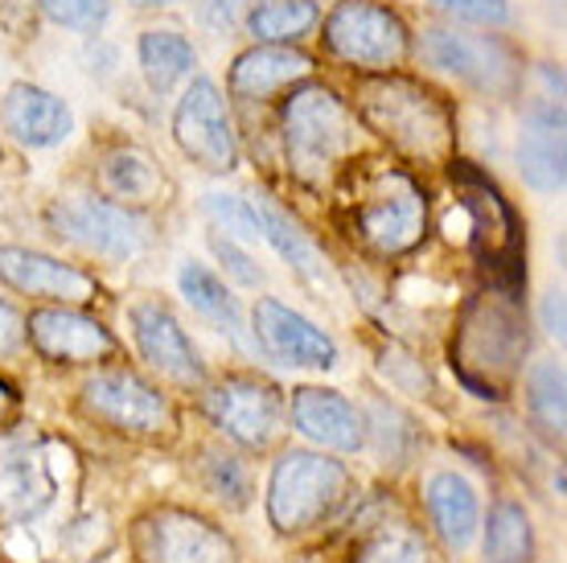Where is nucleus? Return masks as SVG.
Returning <instances> with one entry per match:
<instances>
[{"label": "nucleus", "instance_id": "f257e3e1", "mask_svg": "<svg viewBox=\"0 0 567 563\" xmlns=\"http://www.w3.org/2000/svg\"><path fill=\"white\" fill-rule=\"evenodd\" d=\"M358 112L367 120L370 132L391 141L399 153L420 156V161H440L453 149V112L449 103L412 83V79H370L358 91Z\"/></svg>", "mask_w": 567, "mask_h": 563}, {"label": "nucleus", "instance_id": "f03ea898", "mask_svg": "<svg viewBox=\"0 0 567 563\" xmlns=\"http://www.w3.org/2000/svg\"><path fill=\"white\" fill-rule=\"evenodd\" d=\"M358 149V120L329 86H300L284 103V153L300 182L321 185Z\"/></svg>", "mask_w": 567, "mask_h": 563}, {"label": "nucleus", "instance_id": "7ed1b4c3", "mask_svg": "<svg viewBox=\"0 0 567 563\" xmlns=\"http://www.w3.org/2000/svg\"><path fill=\"white\" fill-rule=\"evenodd\" d=\"M74 478V452L58 440L13 437L0 444V514L29 526L50 514Z\"/></svg>", "mask_w": 567, "mask_h": 563}, {"label": "nucleus", "instance_id": "20e7f679", "mask_svg": "<svg viewBox=\"0 0 567 563\" xmlns=\"http://www.w3.org/2000/svg\"><path fill=\"white\" fill-rule=\"evenodd\" d=\"M326 50L358 71H395L412 50V33L395 9L379 0H341L326 17Z\"/></svg>", "mask_w": 567, "mask_h": 563}, {"label": "nucleus", "instance_id": "39448f33", "mask_svg": "<svg viewBox=\"0 0 567 563\" xmlns=\"http://www.w3.org/2000/svg\"><path fill=\"white\" fill-rule=\"evenodd\" d=\"M346 469L317 452H288L271 469L268 514L280 531H309L346 498Z\"/></svg>", "mask_w": 567, "mask_h": 563}, {"label": "nucleus", "instance_id": "423d86ee", "mask_svg": "<svg viewBox=\"0 0 567 563\" xmlns=\"http://www.w3.org/2000/svg\"><path fill=\"white\" fill-rule=\"evenodd\" d=\"M424 223H427V202L408 173L383 170L362 185L358 235L379 255L412 252L415 243L424 239Z\"/></svg>", "mask_w": 567, "mask_h": 563}, {"label": "nucleus", "instance_id": "0eeeda50", "mask_svg": "<svg viewBox=\"0 0 567 563\" xmlns=\"http://www.w3.org/2000/svg\"><path fill=\"white\" fill-rule=\"evenodd\" d=\"M50 223L62 239L79 243L83 252H95L103 259H115V264H128L144 255L153 239L141 214L120 202H107V197H62L50 211Z\"/></svg>", "mask_w": 567, "mask_h": 563}, {"label": "nucleus", "instance_id": "6e6552de", "mask_svg": "<svg viewBox=\"0 0 567 563\" xmlns=\"http://www.w3.org/2000/svg\"><path fill=\"white\" fill-rule=\"evenodd\" d=\"M173 141L182 144V153L206 173H230L239 165V141L230 127L227 103L210 79H194L185 86V95L177 99Z\"/></svg>", "mask_w": 567, "mask_h": 563}, {"label": "nucleus", "instance_id": "1a4fd4ad", "mask_svg": "<svg viewBox=\"0 0 567 563\" xmlns=\"http://www.w3.org/2000/svg\"><path fill=\"white\" fill-rule=\"evenodd\" d=\"M424 58L444 74L477 86L485 95H514L518 86V58L506 42L489 33H456V29H427Z\"/></svg>", "mask_w": 567, "mask_h": 563}, {"label": "nucleus", "instance_id": "9d476101", "mask_svg": "<svg viewBox=\"0 0 567 563\" xmlns=\"http://www.w3.org/2000/svg\"><path fill=\"white\" fill-rule=\"evenodd\" d=\"M136 547L144 563H235L230 539L182 510H161L144 519Z\"/></svg>", "mask_w": 567, "mask_h": 563}, {"label": "nucleus", "instance_id": "9b49d317", "mask_svg": "<svg viewBox=\"0 0 567 563\" xmlns=\"http://www.w3.org/2000/svg\"><path fill=\"white\" fill-rule=\"evenodd\" d=\"M214 423L247 449H268L284 420L280 391L259 379H227L218 382L206 399Z\"/></svg>", "mask_w": 567, "mask_h": 563}, {"label": "nucleus", "instance_id": "f8f14e48", "mask_svg": "<svg viewBox=\"0 0 567 563\" xmlns=\"http://www.w3.org/2000/svg\"><path fill=\"white\" fill-rule=\"evenodd\" d=\"M83 403L103 423H115L124 432H165L173 423L169 403L128 370H107L83 387Z\"/></svg>", "mask_w": 567, "mask_h": 563}, {"label": "nucleus", "instance_id": "ddd939ff", "mask_svg": "<svg viewBox=\"0 0 567 563\" xmlns=\"http://www.w3.org/2000/svg\"><path fill=\"white\" fill-rule=\"evenodd\" d=\"M256 341L271 358H280L288 367H309V370H333L338 367V341L326 329H317L309 317L288 309L280 300L264 296L256 305Z\"/></svg>", "mask_w": 567, "mask_h": 563}, {"label": "nucleus", "instance_id": "4468645a", "mask_svg": "<svg viewBox=\"0 0 567 563\" xmlns=\"http://www.w3.org/2000/svg\"><path fill=\"white\" fill-rule=\"evenodd\" d=\"M132 338L141 346L144 362H153L161 375H169L177 382H198L202 379V358L194 350V341L185 338V329L177 325L165 305L156 300H136L128 309Z\"/></svg>", "mask_w": 567, "mask_h": 563}, {"label": "nucleus", "instance_id": "2eb2a0df", "mask_svg": "<svg viewBox=\"0 0 567 563\" xmlns=\"http://www.w3.org/2000/svg\"><path fill=\"white\" fill-rule=\"evenodd\" d=\"M0 124H4V132L17 144H25V149H58V144L71 141L74 115L54 91L33 83H17L4 91Z\"/></svg>", "mask_w": 567, "mask_h": 563}, {"label": "nucleus", "instance_id": "dca6fc26", "mask_svg": "<svg viewBox=\"0 0 567 563\" xmlns=\"http://www.w3.org/2000/svg\"><path fill=\"white\" fill-rule=\"evenodd\" d=\"M0 284H9L25 296H45V300H71L83 305L95 296V280L79 268L62 264L54 255L25 252V247H0Z\"/></svg>", "mask_w": 567, "mask_h": 563}, {"label": "nucleus", "instance_id": "f3484780", "mask_svg": "<svg viewBox=\"0 0 567 563\" xmlns=\"http://www.w3.org/2000/svg\"><path fill=\"white\" fill-rule=\"evenodd\" d=\"M518 170H523V182L539 194L564 190V108L559 103H530L518 132Z\"/></svg>", "mask_w": 567, "mask_h": 563}, {"label": "nucleus", "instance_id": "a211bd4d", "mask_svg": "<svg viewBox=\"0 0 567 563\" xmlns=\"http://www.w3.org/2000/svg\"><path fill=\"white\" fill-rule=\"evenodd\" d=\"M33 346L54 362H100L115 350L112 334L100 321L71 309H42L29 317Z\"/></svg>", "mask_w": 567, "mask_h": 563}, {"label": "nucleus", "instance_id": "6ab92c4d", "mask_svg": "<svg viewBox=\"0 0 567 563\" xmlns=\"http://www.w3.org/2000/svg\"><path fill=\"white\" fill-rule=\"evenodd\" d=\"M292 423L300 432L326 449L338 452H358L367 444V432H362V416L358 408L338 391H321V387H305L292 399Z\"/></svg>", "mask_w": 567, "mask_h": 563}, {"label": "nucleus", "instance_id": "aec40b11", "mask_svg": "<svg viewBox=\"0 0 567 563\" xmlns=\"http://www.w3.org/2000/svg\"><path fill=\"white\" fill-rule=\"evenodd\" d=\"M309 74L312 62L297 54L292 45H256V50L239 54V62L230 66V91H235V99L256 103V99H268L284 86L309 79Z\"/></svg>", "mask_w": 567, "mask_h": 563}, {"label": "nucleus", "instance_id": "412c9836", "mask_svg": "<svg viewBox=\"0 0 567 563\" xmlns=\"http://www.w3.org/2000/svg\"><path fill=\"white\" fill-rule=\"evenodd\" d=\"M256 218H259V239L271 243L276 255L297 272L300 280L309 284V288H317V293H333V268H329V259L321 255V247H317V243H312L309 235L280 211V206L259 202Z\"/></svg>", "mask_w": 567, "mask_h": 563}, {"label": "nucleus", "instance_id": "4be33fe9", "mask_svg": "<svg viewBox=\"0 0 567 563\" xmlns=\"http://www.w3.org/2000/svg\"><path fill=\"white\" fill-rule=\"evenodd\" d=\"M177 284H182V296L189 300V309L202 313L206 321L218 329V334H227L239 350H247L251 346V334H247V317H243V305L239 296L230 293L227 284L218 280L206 264H182V272H177Z\"/></svg>", "mask_w": 567, "mask_h": 563}, {"label": "nucleus", "instance_id": "5701e85b", "mask_svg": "<svg viewBox=\"0 0 567 563\" xmlns=\"http://www.w3.org/2000/svg\"><path fill=\"white\" fill-rule=\"evenodd\" d=\"M424 493H427L432 522H436V531L444 535V543L453 551H465L477 539V526H482L477 490L461 473H432Z\"/></svg>", "mask_w": 567, "mask_h": 563}, {"label": "nucleus", "instance_id": "b1692460", "mask_svg": "<svg viewBox=\"0 0 567 563\" xmlns=\"http://www.w3.org/2000/svg\"><path fill=\"white\" fill-rule=\"evenodd\" d=\"M136 58H141V71L156 95L173 91L185 74L198 66L194 42L185 33H177V29H148L141 38V45H136Z\"/></svg>", "mask_w": 567, "mask_h": 563}, {"label": "nucleus", "instance_id": "393cba45", "mask_svg": "<svg viewBox=\"0 0 567 563\" xmlns=\"http://www.w3.org/2000/svg\"><path fill=\"white\" fill-rule=\"evenodd\" d=\"M243 21L259 45H292L312 33V25L321 21V9L317 0H264L256 9H247Z\"/></svg>", "mask_w": 567, "mask_h": 563}, {"label": "nucleus", "instance_id": "a878e982", "mask_svg": "<svg viewBox=\"0 0 567 563\" xmlns=\"http://www.w3.org/2000/svg\"><path fill=\"white\" fill-rule=\"evenodd\" d=\"M103 185L124 202H148L161 190V170L144 149H112L103 156Z\"/></svg>", "mask_w": 567, "mask_h": 563}, {"label": "nucleus", "instance_id": "bb28decb", "mask_svg": "<svg viewBox=\"0 0 567 563\" xmlns=\"http://www.w3.org/2000/svg\"><path fill=\"white\" fill-rule=\"evenodd\" d=\"M526 408L539 432L564 440V367L555 358H543L526 375Z\"/></svg>", "mask_w": 567, "mask_h": 563}, {"label": "nucleus", "instance_id": "cd10ccee", "mask_svg": "<svg viewBox=\"0 0 567 563\" xmlns=\"http://www.w3.org/2000/svg\"><path fill=\"white\" fill-rule=\"evenodd\" d=\"M362 432L374 437V452L383 457L386 465H403V461L412 457L415 440H420L415 423L408 420L395 403H386V399H374V403L367 408V416H362Z\"/></svg>", "mask_w": 567, "mask_h": 563}, {"label": "nucleus", "instance_id": "c85d7f7f", "mask_svg": "<svg viewBox=\"0 0 567 563\" xmlns=\"http://www.w3.org/2000/svg\"><path fill=\"white\" fill-rule=\"evenodd\" d=\"M485 560L489 563H530V519L518 506H497L485 531Z\"/></svg>", "mask_w": 567, "mask_h": 563}, {"label": "nucleus", "instance_id": "c756f323", "mask_svg": "<svg viewBox=\"0 0 567 563\" xmlns=\"http://www.w3.org/2000/svg\"><path fill=\"white\" fill-rule=\"evenodd\" d=\"M354 563H432L427 560L424 539L408 531V526H386L379 535H370L358 547Z\"/></svg>", "mask_w": 567, "mask_h": 563}, {"label": "nucleus", "instance_id": "7c9ffc66", "mask_svg": "<svg viewBox=\"0 0 567 563\" xmlns=\"http://www.w3.org/2000/svg\"><path fill=\"white\" fill-rule=\"evenodd\" d=\"M206 214L214 218V226H223L227 235L243 243H259V218H256V206L251 202H243L239 194H206Z\"/></svg>", "mask_w": 567, "mask_h": 563}, {"label": "nucleus", "instance_id": "2f4dec72", "mask_svg": "<svg viewBox=\"0 0 567 563\" xmlns=\"http://www.w3.org/2000/svg\"><path fill=\"white\" fill-rule=\"evenodd\" d=\"M38 4L54 25L71 33H95L112 17V0H38Z\"/></svg>", "mask_w": 567, "mask_h": 563}, {"label": "nucleus", "instance_id": "473e14b6", "mask_svg": "<svg viewBox=\"0 0 567 563\" xmlns=\"http://www.w3.org/2000/svg\"><path fill=\"white\" fill-rule=\"evenodd\" d=\"M206 485L218 502H227L230 510L247 506V493H251V481H247V469L235 461V457H223V452H210L206 457Z\"/></svg>", "mask_w": 567, "mask_h": 563}, {"label": "nucleus", "instance_id": "72a5a7b5", "mask_svg": "<svg viewBox=\"0 0 567 563\" xmlns=\"http://www.w3.org/2000/svg\"><path fill=\"white\" fill-rule=\"evenodd\" d=\"M440 13H449L453 21L482 29H502L511 25V0H432Z\"/></svg>", "mask_w": 567, "mask_h": 563}, {"label": "nucleus", "instance_id": "f704fd0d", "mask_svg": "<svg viewBox=\"0 0 567 563\" xmlns=\"http://www.w3.org/2000/svg\"><path fill=\"white\" fill-rule=\"evenodd\" d=\"M214 252H218V259H223V264H227V268L235 272L243 284H251V288H256V284H264V272L251 264V255L239 252V247L230 243V235H227V239H214Z\"/></svg>", "mask_w": 567, "mask_h": 563}, {"label": "nucleus", "instance_id": "c9c22d12", "mask_svg": "<svg viewBox=\"0 0 567 563\" xmlns=\"http://www.w3.org/2000/svg\"><path fill=\"white\" fill-rule=\"evenodd\" d=\"M21 341H25V321H21V313L0 300V354H13Z\"/></svg>", "mask_w": 567, "mask_h": 563}, {"label": "nucleus", "instance_id": "e433bc0d", "mask_svg": "<svg viewBox=\"0 0 567 563\" xmlns=\"http://www.w3.org/2000/svg\"><path fill=\"white\" fill-rule=\"evenodd\" d=\"M247 4H259V0H206V21L218 29H227L247 13Z\"/></svg>", "mask_w": 567, "mask_h": 563}, {"label": "nucleus", "instance_id": "4c0bfd02", "mask_svg": "<svg viewBox=\"0 0 567 563\" xmlns=\"http://www.w3.org/2000/svg\"><path fill=\"white\" fill-rule=\"evenodd\" d=\"M543 329L555 341H564V293H547V300H543Z\"/></svg>", "mask_w": 567, "mask_h": 563}, {"label": "nucleus", "instance_id": "58836bf2", "mask_svg": "<svg viewBox=\"0 0 567 563\" xmlns=\"http://www.w3.org/2000/svg\"><path fill=\"white\" fill-rule=\"evenodd\" d=\"M136 9H161V4H169V0H132Z\"/></svg>", "mask_w": 567, "mask_h": 563}, {"label": "nucleus", "instance_id": "ea45409f", "mask_svg": "<svg viewBox=\"0 0 567 563\" xmlns=\"http://www.w3.org/2000/svg\"><path fill=\"white\" fill-rule=\"evenodd\" d=\"M9 408V391H4V382H0V411Z\"/></svg>", "mask_w": 567, "mask_h": 563}]
</instances>
